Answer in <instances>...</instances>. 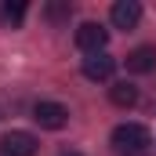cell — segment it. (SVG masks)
<instances>
[{
    "label": "cell",
    "instance_id": "obj_1",
    "mask_svg": "<svg viewBox=\"0 0 156 156\" xmlns=\"http://www.w3.org/2000/svg\"><path fill=\"white\" fill-rule=\"evenodd\" d=\"M113 145L123 156L127 153H145L149 149V127H142V123H120L113 131Z\"/></svg>",
    "mask_w": 156,
    "mask_h": 156
},
{
    "label": "cell",
    "instance_id": "obj_2",
    "mask_svg": "<svg viewBox=\"0 0 156 156\" xmlns=\"http://www.w3.org/2000/svg\"><path fill=\"white\" fill-rule=\"evenodd\" d=\"M105 44H109V29H105L102 22H83L76 29V47L83 55H102Z\"/></svg>",
    "mask_w": 156,
    "mask_h": 156
},
{
    "label": "cell",
    "instance_id": "obj_3",
    "mask_svg": "<svg viewBox=\"0 0 156 156\" xmlns=\"http://www.w3.org/2000/svg\"><path fill=\"white\" fill-rule=\"evenodd\" d=\"M33 120L40 127H47V131H62L69 123V109L58 105V102H37L33 105Z\"/></svg>",
    "mask_w": 156,
    "mask_h": 156
},
{
    "label": "cell",
    "instance_id": "obj_4",
    "mask_svg": "<svg viewBox=\"0 0 156 156\" xmlns=\"http://www.w3.org/2000/svg\"><path fill=\"white\" fill-rule=\"evenodd\" d=\"M0 149H4V156H37L40 142L29 131H7L4 142H0Z\"/></svg>",
    "mask_w": 156,
    "mask_h": 156
},
{
    "label": "cell",
    "instance_id": "obj_5",
    "mask_svg": "<svg viewBox=\"0 0 156 156\" xmlns=\"http://www.w3.org/2000/svg\"><path fill=\"white\" fill-rule=\"evenodd\" d=\"M113 73H116V58L113 55H87L83 58V76L94 80V83H102V80H113Z\"/></svg>",
    "mask_w": 156,
    "mask_h": 156
},
{
    "label": "cell",
    "instance_id": "obj_6",
    "mask_svg": "<svg viewBox=\"0 0 156 156\" xmlns=\"http://www.w3.org/2000/svg\"><path fill=\"white\" fill-rule=\"evenodd\" d=\"M109 18H113L116 29H134L142 22V4L138 0H116L113 11H109Z\"/></svg>",
    "mask_w": 156,
    "mask_h": 156
},
{
    "label": "cell",
    "instance_id": "obj_7",
    "mask_svg": "<svg viewBox=\"0 0 156 156\" xmlns=\"http://www.w3.org/2000/svg\"><path fill=\"white\" fill-rule=\"evenodd\" d=\"M109 102H113L116 109H134V105H138V87L127 83V80H123V83H113V87H109Z\"/></svg>",
    "mask_w": 156,
    "mask_h": 156
},
{
    "label": "cell",
    "instance_id": "obj_8",
    "mask_svg": "<svg viewBox=\"0 0 156 156\" xmlns=\"http://www.w3.org/2000/svg\"><path fill=\"white\" fill-rule=\"evenodd\" d=\"M127 69L131 73H153L156 69V51L153 47H134L127 55Z\"/></svg>",
    "mask_w": 156,
    "mask_h": 156
},
{
    "label": "cell",
    "instance_id": "obj_9",
    "mask_svg": "<svg viewBox=\"0 0 156 156\" xmlns=\"http://www.w3.org/2000/svg\"><path fill=\"white\" fill-rule=\"evenodd\" d=\"M69 15H73L69 4H47V18H51V22H66Z\"/></svg>",
    "mask_w": 156,
    "mask_h": 156
},
{
    "label": "cell",
    "instance_id": "obj_10",
    "mask_svg": "<svg viewBox=\"0 0 156 156\" xmlns=\"http://www.w3.org/2000/svg\"><path fill=\"white\" fill-rule=\"evenodd\" d=\"M22 15H26V4H22V0H18V4H7V7H4V18H7L11 26H18V22H22Z\"/></svg>",
    "mask_w": 156,
    "mask_h": 156
},
{
    "label": "cell",
    "instance_id": "obj_11",
    "mask_svg": "<svg viewBox=\"0 0 156 156\" xmlns=\"http://www.w3.org/2000/svg\"><path fill=\"white\" fill-rule=\"evenodd\" d=\"M66 156H80V153H66Z\"/></svg>",
    "mask_w": 156,
    "mask_h": 156
}]
</instances>
